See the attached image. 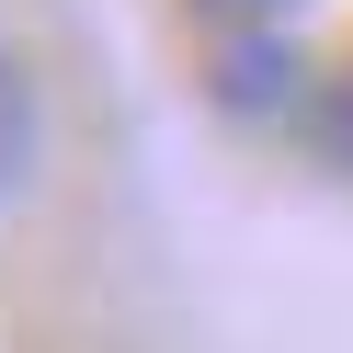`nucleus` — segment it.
<instances>
[{"label":"nucleus","mask_w":353,"mask_h":353,"mask_svg":"<svg viewBox=\"0 0 353 353\" xmlns=\"http://www.w3.org/2000/svg\"><path fill=\"white\" fill-rule=\"evenodd\" d=\"M216 103L228 114H285L296 103V46L285 34H228L216 46Z\"/></svg>","instance_id":"1"},{"label":"nucleus","mask_w":353,"mask_h":353,"mask_svg":"<svg viewBox=\"0 0 353 353\" xmlns=\"http://www.w3.org/2000/svg\"><path fill=\"white\" fill-rule=\"evenodd\" d=\"M34 160H46V92H34L23 57L0 46V205L34 183Z\"/></svg>","instance_id":"2"},{"label":"nucleus","mask_w":353,"mask_h":353,"mask_svg":"<svg viewBox=\"0 0 353 353\" xmlns=\"http://www.w3.org/2000/svg\"><path fill=\"white\" fill-rule=\"evenodd\" d=\"M307 137H319V160H330V171H353V57L319 80V103H307Z\"/></svg>","instance_id":"3"},{"label":"nucleus","mask_w":353,"mask_h":353,"mask_svg":"<svg viewBox=\"0 0 353 353\" xmlns=\"http://www.w3.org/2000/svg\"><path fill=\"white\" fill-rule=\"evenodd\" d=\"M194 12H205V23H228V34H274L296 0H194Z\"/></svg>","instance_id":"4"}]
</instances>
